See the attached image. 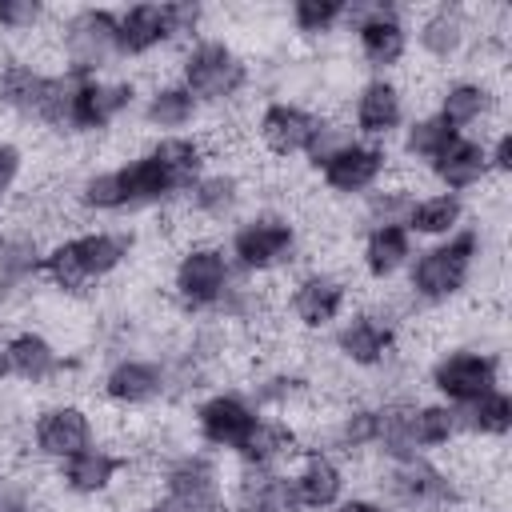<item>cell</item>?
Masks as SVG:
<instances>
[{"label":"cell","mask_w":512,"mask_h":512,"mask_svg":"<svg viewBox=\"0 0 512 512\" xmlns=\"http://www.w3.org/2000/svg\"><path fill=\"white\" fill-rule=\"evenodd\" d=\"M136 252L132 228H80L56 236L44 248V280L60 296H88L96 284L112 280Z\"/></svg>","instance_id":"6da1fadb"},{"label":"cell","mask_w":512,"mask_h":512,"mask_svg":"<svg viewBox=\"0 0 512 512\" xmlns=\"http://www.w3.org/2000/svg\"><path fill=\"white\" fill-rule=\"evenodd\" d=\"M480 260H484V228H476V224H464L452 236L432 240L404 268L408 272L404 276L408 304H416V308H448V304H456L468 292Z\"/></svg>","instance_id":"7a4b0ae2"},{"label":"cell","mask_w":512,"mask_h":512,"mask_svg":"<svg viewBox=\"0 0 512 512\" xmlns=\"http://www.w3.org/2000/svg\"><path fill=\"white\" fill-rule=\"evenodd\" d=\"M76 76L48 72L28 56L0 60V112H8L20 124H36L48 132L68 136V104H72Z\"/></svg>","instance_id":"3957f363"},{"label":"cell","mask_w":512,"mask_h":512,"mask_svg":"<svg viewBox=\"0 0 512 512\" xmlns=\"http://www.w3.org/2000/svg\"><path fill=\"white\" fill-rule=\"evenodd\" d=\"M228 260L236 268V276H276V272H288L300 252H304V236H300V224L284 212V208H256V212H244L240 220L228 224Z\"/></svg>","instance_id":"277c9868"},{"label":"cell","mask_w":512,"mask_h":512,"mask_svg":"<svg viewBox=\"0 0 512 512\" xmlns=\"http://www.w3.org/2000/svg\"><path fill=\"white\" fill-rule=\"evenodd\" d=\"M176 80L196 96L200 108H220V104H232L236 96L248 92L252 64H248V56L232 40H224V36H196V40H188L180 48Z\"/></svg>","instance_id":"5b68a950"},{"label":"cell","mask_w":512,"mask_h":512,"mask_svg":"<svg viewBox=\"0 0 512 512\" xmlns=\"http://www.w3.org/2000/svg\"><path fill=\"white\" fill-rule=\"evenodd\" d=\"M232 280H236V268L228 260V248L220 240H212V236H192L172 260L168 296L176 300V308L184 316L212 320L220 300L228 296Z\"/></svg>","instance_id":"8992f818"},{"label":"cell","mask_w":512,"mask_h":512,"mask_svg":"<svg viewBox=\"0 0 512 512\" xmlns=\"http://www.w3.org/2000/svg\"><path fill=\"white\" fill-rule=\"evenodd\" d=\"M376 496L384 500L388 512H460L468 500L464 484L424 452L384 464L376 480Z\"/></svg>","instance_id":"52a82bcc"},{"label":"cell","mask_w":512,"mask_h":512,"mask_svg":"<svg viewBox=\"0 0 512 512\" xmlns=\"http://www.w3.org/2000/svg\"><path fill=\"white\" fill-rule=\"evenodd\" d=\"M116 8H72L56 16V48L60 68L68 76H108L120 64V40H116Z\"/></svg>","instance_id":"ba28073f"},{"label":"cell","mask_w":512,"mask_h":512,"mask_svg":"<svg viewBox=\"0 0 512 512\" xmlns=\"http://www.w3.org/2000/svg\"><path fill=\"white\" fill-rule=\"evenodd\" d=\"M404 312L396 304H360L332 328V352L356 372H380L396 360Z\"/></svg>","instance_id":"9c48e42d"},{"label":"cell","mask_w":512,"mask_h":512,"mask_svg":"<svg viewBox=\"0 0 512 512\" xmlns=\"http://www.w3.org/2000/svg\"><path fill=\"white\" fill-rule=\"evenodd\" d=\"M344 28L352 32L356 56L364 60V68H372V76H388L392 68H400L408 60L412 24H408L400 4H388V0H348Z\"/></svg>","instance_id":"30bf717a"},{"label":"cell","mask_w":512,"mask_h":512,"mask_svg":"<svg viewBox=\"0 0 512 512\" xmlns=\"http://www.w3.org/2000/svg\"><path fill=\"white\" fill-rule=\"evenodd\" d=\"M500 380H504V356L496 348H480V344L444 348L428 364V388L436 392V400H444L452 408L472 404L476 396L500 388Z\"/></svg>","instance_id":"8fae6325"},{"label":"cell","mask_w":512,"mask_h":512,"mask_svg":"<svg viewBox=\"0 0 512 512\" xmlns=\"http://www.w3.org/2000/svg\"><path fill=\"white\" fill-rule=\"evenodd\" d=\"M76 372V356H68L48 332L20 324L0 336V380H20L28 388H52Z\"/></svg>","instance_id":"7c38bea8"},{"label":"cell","mask_w":512,"mask_h":512,"mask_svg":"<svg viewBox=\"0 0 512 512\" xmlns=\"http://www.w3.org/2000/svg\"><path fill=\"white\" fill-rule=\"evenodd\" d=\"M140 104V84L128 76H76L68 104V136H104Z\"/></svg>","instance_id":"4fadbf2b"},{"label":"cell","mask_w":512,"mask_h":512,"mask_svg":"<svg viewBox=\"0 0 512 512\" xmlns=\"http://www.w3.org/2000/svg\"><path fill=\"white\" fill-rule=\"evenodd\" d=\"M284 304H288V316H292L296 328L332 332L352 308V280L336 268H324V264L304 268V272L292 276Z\"/></svg>","instance_id":"5bb4252c"},{"label":"cell","mask_w":512,"mask_h":512,"mask_svg":"<svg viewBox=\"0 0 512 512\" xmlns=\"http://www.w3.org/2000/svg\"><path fill=\"white\" fill-rule=\"evenodd\" d=\"M256 420H260V408L240 388H208L192 404V428H196L200 444L220 456L224 452L236 456L244 448V440L252 436Z\"/></svg>","instance_id":"9a60e30c"},{"label":"cell","mask_w":512,"mask_h":512,"mask_svg":"<svg viewBox=\"0 0 512 512\" xmlns=\"http://www.w3.org/2000/svg\"><path fill=\"white\" fill-rule=\"evenodd\" d=\"M92 444H96V416L80 400H52L28 420V448L48 464H60Z\"/></svg>","instance_id":"2e32d148"},{"label":"cell","mask_w":512,"mask_h":512,"mask_svg":"<svg viewBox=\"0 0 512 512\" xmlns=\"http://www.w3.org/2000/svg\"><path fill=\"white\" fill-rule=\"evenodd\" d=\"M100 396H104V404H112V408H120V412L156 408L160 400H168V372H164V360L132 356V352L112 356L108 368L100 372Z\"/></svg>","instance_id":"e0dca14e"},{"label":"cell","mask_w":512,"mask_h":512,"mask_svg":"<svg viewBox=\"0 0 512 512\" xmlns=\"http://www.w3.org/2000/svg\"><path fill=\"white\" fill-rule=\"evenodd\" d=\"M476 12L464 8V4H432L416 16V28H412V44L424 60L432 64H456L472 52L476 44Z\"/></svg>","instance_id":"ac0fdd59"},{"label":"cell","mask_w":512,"mask_h":512,"mask_svg":"<svg viewBox=\"0 0 512 512\" xmlns=\"http://www.w3.org/2000/svg\"><path fill=\"white\" fill-rule=\"evenodd\" d=\"M408 120V92L400 80L392 76H368L348 104V124L360 140L384 144L388 136H396Z\"/></svg>","instance_id":"d6986e66"},{"label":"cell","mask_w":512,"mask_h":512,"mask_svg":"<svg viewBox=\"0 0 512 512\" xmlns=\"http://www.w3.org/2000/svg\"><path fill=\"white\" fill-rule=\"evenodd\" d=\"M316 176H320V188L328 196H336V200H360L364 192H372L376 184H384L392 176V152H388V144L352 140Z\"/></svg>","instance_id":"ffe728a7"},{"label":"cell","mask_w":512,"mask_h":512,"mask_svg":"<svg viewBox=\"0 0 512 512\" xmlns=\"http://www.w3.org/2000/svg\"><path fill=\"white\" fill-rule=\"evenodd\" d=\"M132 468H136V460L128 452H112L104 444H92V448L56 464V484H60V492H68L76 500H104L124 484V476Z\"/></svg>","instance_id":"44dd1931"},{"label":"cell","mask_w":512,"mask_h":512,"mask_svg":"<svg viewBox=\"0 0 512 512\" xmlns=\"http://www.w3.org/2000/svg\"><path fill=\"white\" fill-rule=\"evenodd\" d=\"M316 120H320L316 108H308V104H300V100L276 96V100H264V104H260V112H256V120H252V136H256V144H260L268 156L292 160V156H304Z\"/></svg>","instance_id":"7402d4cb"},{"label":"cell","mask_w":512,"mask_h":512,"mask_svg":"<svg viewBox=\"0 0 512 512\" xmlns=\"http://www.w3.org/2000/svg\"><path fill=\"white\" fill-rule=\"evenodd\" d=\"M296 512H332L348 496V468L324 448H304L296 468H288Z\"/></svg>","instance_id":"603a6c76"},{"label":"cell","mask_w":512,"mask_h":512,"mask_svg":"<svg viewBox=\"0 0 512 512\" xmlns=\"http://www.w3.org/2000/svg\"><path fill=\"white\" fill-rule=\"evenodd\" d=\"M500 84H492V76L488 72H468V76H452V80H444L440 84V92H436V116L448 124V128H456V132H468V128H476V124H488V120H496L500 116Z\"/></svg>","instance_id":"cb8c5ba5"},{"label":"cell","mask_w":512,"mask_h":512,"mask_svg":"<svg viewBox=\"0 0 512 512\" xmlns=\"http://www.w3.org/2000/svg\"><path fill=\"white\" fill-rule=\"evenodd\" d=\"M244 196H248V184H244V176H240L236 168H228V164L212 168V164H208V168L200 172V180L184 192L180 204H184V216H188V220L212 228V224H232V220H240Z\"/></svg>","instance_id":"d4e9b609"},{"label":"cell","mask_w":512,"mask_h":512,"mask_svg":"<svg viewBox=\"0 0 512 512\" xmlns=\"http://www.w3.org/2000/svg\"><path fill=\"white\" fill-rule=\"evenodd\" d=\"M116 40H120V60H152L156 52L176 48V28L168 4H128L116 8Z\"/></svg>","instance_id":"484cf974"},{"label":"cell","mask_w":512,"mask_h":512,"mask_svg":"<svg viewBox=\"0 0 512 512\" xmlns=\"http://www.w3.org/2000/svg\"><path fill=\"white\" fill-rule=\"evenodd\" d=\"M44 248L48 244L24 224L0 232V304L20 300L36 280H44Z\"/></svg>","instance_id":"4316f807"},{"label":"cell","mask_w":512,"mask_h":512,"mask_svg":"<svg viewBox=\"0 0 512 512\" xmlns=\"http://www.w3.org/2000/svg\"><path fill=\"white\" fill-rule=\"evenodd\" d=\"M224 512H296L288 468H248V464H240L232 484H228Z\"/></svg>","instance_id":"83f0119b"},{"label":"cell","mask_w":512,"mask_h":512,"mask_svg":"<svg viewBox=\"0 0 512 512\" xmlns=\"http://www.w3.org/2000/svg\"><path fill=\"white\" fill-rule=\"evenodd\" d=\"M116 176H120V188H124V200H128V212H140V208H168L176 200H184V192L176 188V180L168 176V168L148 152H132L128 160L116 164Z\"/></svg>","instance_id":"f1b7e54d"},{"label":"cell","mask_w":512,"mask_h":512,"mask_svg":"<svg viewBox=\"0 0 512 512\" xmlns=\"http://www.w3.org/2000/svg\"><path fill=\"white\" fill-rule=\"evenodd\" d=\"M428 172H432V180L440 184V192H456V196H464V192L488 184L492 172H488V144H484V136L460 132V136L428 164Z\"/></svg>","instance_id":"f546056e"},{"label":"cell","mask_w":512,"mask_h":512,"mask_svg":"<svg viewBox=\"0 0 512 512\" xmlns=\"http://www.w3.org/2000/svg\"><path fill=\"white\" fill-rule=\"evenodd\" d=\"M372 444H376V400H348L320 428V444H308V448H324L340 460H356L372 452Z\"/></svg>","instance_id":"4dcf8cb0"},{"label":"cell","mask_w":512,"mask_h":512,"mask_svg":"<svg viewBox=\"0 0 512 512\" xmlns=\"http://www.w3.org/2000/svg\"><path fill=\"white\" fill-rule=\"evenodd\" d=\"M304 452V428L292 416H264L256 420L252 436L244 440V448L236 452L240 464L248 468H284V460Z\"/></svg>","instance_id":"1f68e13d"},{"label":"cell","mask_w":512,"mask_h":512,"mask_svg":"<svg viewBox=\"0 0 512 512\" xmlns=\"http://www.w3.org/2000/svg\"><path fill=\"white\" fill-rule=\"evenodd\" d=\"M412 256L416 248L404 224H380L360 232V272L372 284H388L392 276H400L412 264Z\"/></svg>","instance_id":"d6a6232c"},{"label":"cell","mask_w":512,"mask_h":512,"mask_svg":"<svg viewBox=\"0 0 512 512\" xmlns=\"http://www.w3.org/2000/svg\"><path fill=\"white\" fill-rule=\"evenodd\" d=\"M200 104H196V96L180 84V80H160V84H152L148 92H144V100H140V120L156 132V136H180V132H188L196 120H200Z\"/></svg>","instance_id":"836d02e7"},{"label":"cell","mask_w":512,"mask_h":512,"mask_svg":"<svg viewBox=\"0 0 512 512\" xmlns=\"http://www.w3.org/2000/svg\"><path fill=\"white\" fill-rule=\"evenodd\" d=\"M416 404H420V400H412V396H404V392H392V396L376 400V444H372V452H376L384 464L420 456V452H416V440H412Z\"/></svg>","instance_id":"e575fe53"},{"label":"cell","mask_w":512,"mask_h":512,"mask_svg":"<svg viewBox=\"0 0 512 512\" xmlns=\"http://www.w3.org/2000/svg\"><path fill=\"white\" fill-rule=\"evenodd\" d=\"M464 224H468V200L456 196V192H424V196H416L412 208H408V220H404L408 236L412 240H428V244L452 236Z\"/></svg>","instance_id":"d590c367"},{"label":"cell","mask_w":512,"mask_h":512,"mask_svg":"<svg viewBox=\"0 0 512 512\" xmlns=\"http://www.w3.org/2000/svg\"><path fill=\"white\" fill-rule=\"evenodd\" d=\"M148 152L168 168V176L176 180L180 192H188L200 172L212 164V152H208V140L196 136V132H180V136H156L148 144Z\"/></svg>","instance_id":"8d00e7d4"},{"label":"cell","mask_w":512,"mask_h":512,"mask_svg":"<svg viewBox=\"0 0 512 512\" xmlns=\"http://www.w3.org/2000/svg\"><path fill=\"white\" fill-rule=\"evenodd\" d=\"M312 384L304 372L296 368H268L260 376H252V384L244 388V396L264 412V416H288L292 408H300L308 400Z\"/></svg>","instance_id":"74e56055"},{"label":"cell","mask_w":512,"mask_h":512,"mask_svg":"<svg viewBox=\"0 0 512 512\" xmlns=\"http://www.w3.org/2000/svg\"><path fill=\"white\" fill-rule=\"evenodd\" d=\"M456 424H460V436H472V440H508L512 432V396L500 388L476 396L472 404H460L456 408Z\"/></svg>","instance_id":"f35d334b"},{"label":"cell","mask_w":512,"mask_h":512,"mask_svg":"<svg viewBox=\"0 0 512 512\" xmlns=\"http://www.w3.org/2000/svg\"><path fill=\"white\" fill-rule=\"evenodd\" d=\"M460 132L456 128H448L436 112H420V116H408L404 120V128H400V156L408 160V164H432L452 140H456Z\"/></svg>","instance_id":"ab89813d"},{"label":"cell","mask_w":512,"mask_h":512,"mask_svg":"<svg viewBox=\"0 0 512 512\" xmlns=\"http://www.w3.org/2000/svg\"><path fill=\"white\" fill-rule=\"evenodd\" d=\"M412 200H416V188L408 184V180H384V184H376L372 192H364L356 204V228L364 232V228H380V224H404L408 220V208H412Z\"/></svg>","instance_id":"60d3db41"},{"label":"cell","mask_w":512,"mask_h":512,"mask_svg":"<svg viewBox=\"0 0 512 512\" xmlns=\"http://www.w3.org/2000/svg\"><path fill=\"white\" fill-rule=\"evenodd\" d=\"M72 200L88 216H120V212H128V200H124L116 168H88L72 184Z\"/></svg>","instance_id":"b9f144b4"},{"label":"cell","mask_w":512,"mask_h":512,"mask_svg":"<svg viewBox=\"0 0 512 512\" xmlns=\"http://www.w3.org/2000/svg\"><path fill=\"white\" fill-rule=\"evenodd\" d=\"M412 440H416V452H448L456 440H460V424H456V408L444 404V400H424L416 404V416H412Z\"/></svg>","instance_id":"7bdbcfd3"},{"label":"cell","mask_w":512,"mask_h":512,"mask_svg":"<svg viewBox=\"0 0 512 512\" xmlns=\"http://www.w3.org/2000/svg\"><path fill=\"white\" fill-rule=\"evenodd\" d=\"M344 12L348 0H296L288 8V24L308 40H324L336 28H344Z\"/></svg>","instance_id":"ee69618b"},{"label":"cell","mask_w":512,"mask_h":512,"mask_svg":"<svg viewBox=\"0 0 512 512\" xmlns=\"http://www.w3.org/2000/svg\"><path fill=\"white\" fill-rule=\"evenodd\" d=\"M352 140H360V136L352 132L348 116L320 112V120H316V128H312V136H308V148H304V164H308L312 172H320V168H324L336 152H344Z\"/></svg>","instance_id":"f6af8a7d"},{"label":"cell","mask_w":512,"mask_h":512,"mask_svg":"<svg viewBox=\"0 0 512 512\" xmlns=\"http://www.w3.org/2000/svg\"><path fill=\"white\" fill-rule=\"evenodd\" d=\"M56 20V12L40 0H0V32L4 36H36Z\"/></svg>","instance_id":"bcb514c9"},{"label":"cell","mask_w":512,"mask_h":512,"mask_svg":"<svg viewBox=\"0 0 512 512\" xmlns=\"http://www.w3.org/2000/svg\"><path fill=\"white\" fill-rule=\"evenodd\" d=\"M24 164H28L24 148H20L16 140L0 136V212L8 208V200L16 196V188H20V180H24Z\"/></svg>","instance_id":"7dc6e473"},{"label":"cell","mask_w":512,"mask_h":512,"mask_svg":"<svg viewBox=\"0 0 512 512\" xmlns=\"http://www.w3.org/2000/svg\"><path fill=\"white\" fill-rule=\"evenodd\" d=\"M484 144H488V172L496 180H504L512 172V132L508 128H496L492 140H484Z\"/></svg>","instance_id":"c3c4849f"},{"label":"cell","mask_w":512,"mask_h":512,"mask_svg":"<svg viewBox=\"0 0 512 512\" xmlns=\"http://www.w3.org/2000/svg\"><path fill=\"white\" fill-rule=\"evenodd\" d=\"M332 512H388V508H384V500H380L376 492H352V496H344Z\"/></svg>","instance_id":"681fc988"},{"label":"cell","mask_w":512,"mask_h":512,"mask_svg":"<svg viewBox=\"0 0 512 512\" xmlns=\"http://www.w3.org/2000/svg\"><path fill=\"white\" fill-rule=\"evenodd\" d=\"M460 512H464V508H460Z\"/></svg>","instance_id":"f907efd6"}]
</instances>
